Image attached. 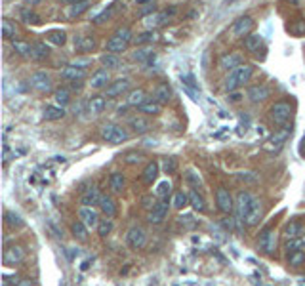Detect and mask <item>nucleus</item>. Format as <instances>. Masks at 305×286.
<instances>
[{
  "mask_svg": "<svg viewBox=\"0 0 305 286\" xmlns=\"http://www.w3.org/2000/svg\"><path fill=\"white\" fill-rule=\"evenodd\" d=\"M252 74H254V67L248 63H242L238 67H235L233 71L227 72V76L223 78V90L225 92H235V90L242 88L246 82H250Z\"/></svg>",
  "mask_w": 305,
  "mask_h": 286,
  "instance_id": "f257e3e1",
  "label": "nucleus"
},
{
  "mask_svg": "<svg viewBox=\"0 0 305 286\" xmlns=\"http://www.w3.org/2000/svg\"><path fill=\"white\" fill-rule=\"evenodd\" d=\"M136 36L132 33V29L130 27H120V29H117L113 36L107 40V52L111 54H122L128 50V46L132 44V40H134Z\"/></svg>",
  "mask_w": 305,
  "mask_h": 286,
  "instance_id": "f03ea898",
  "label": "nucleus"
},
{
  "mask_svg": "<svg viewBox=\"0 0 305 286\" xmlns=\"http://www.w3.org/2000/svg\"><path fill=\"white\" fill-rule=\"evenodd\" d=\"M99 136L103 142L111 143V145H120V143L128 142V138H130L128 130L118 124H103L99 130Z\"/></svg>",
  "mask_w": 305,
  "mask_h": 286,
  "instance_id": "7ed1b4c3",
  "label": "nucleus"
},
{
  "mask_svg": "<svg viewBox=\"0 0 305 286\" xmlns=\"http://www.w3.org/2000/svg\"><path fill=\"white\" fill-rule=\"evenodd\" d=\"M292 124H286V126H281L279 130H275V134H271L269 140L263 143V149L265 151H269V153H277V151H281L282 147H284V143L288 142V138L292 136Z\"/></svg>",
  "mask_w": 305,
  "mask_h": 286,
  "instance_id": "20e7f679",
  "label": "nucleus"
},
{
  "mask_svg": "<svg viewBox=\"0 0 305 286\" xmlns=\"http://www.w3.org/2000/svg\"><path fill=\"white\" fill-rule=\"evenodd\" d=\"M292 113H294V109L292 105L288 103V101H277L273 107L269 109V117L271 120L275 122V126H286L290 122V119H292Z\"/></svg>",
  "mask_w": 305,
  "mask_h": 286,
  "instance_id": "39448f33",
  "label": "nucleus"
},
{
  "mask_svg": "<svg viewBox=\"0 0 305 286\" xmlns=\"http://www.w3.org/2000/svg\"><path fill=\"white\" fill-rule=\"evenodd\" d=\"M126 244L132 250H143L145 244H147V231L141 225H132L126 231Z\"/></svg>",
  "mask_w": 305,
  "mask_h": 286,
  "instance_id": "423d86ee",
  "label": "nucleus"
},
{
  "mask_svg": "<svg viewBox=\"0 0 305 286\" xmlns=\"http://www.w3.org/2000/svg\"><path fill=\"white\" fill-rule=\"evenodd\" d=\"M254 25H256V21H254L250 16H242V18H238L233 25L229 27V33H231L233 38H246L248 35H252Z\"/></svg>",
  "mask_w": 305,
  "mask_h": 286,
  "instance_id": "0eeeda50",
  "label": "nucleus"
},
{
  "mask_svg": "<svg viewBox=\"0 0 305 286\" xmlns=\"http://www.w3.org/2000/svg\"><path fill=\"white\" fill-rule=\"evenodd\" d=\"M215 204H217V210L221 214L229 215L235 212V198L229 193V189H225V187H217V191H215Z\"/></svg>",
  "mask_w": 305,
  "mask_h": 286,
  "instance_id": "6e6552de",
  "label": "nucleus"
},
{
  "mask_svg": "<svg viewBox=\"0 0 305 286\" xmlns=\"http://www.w3.org/2000/svg\"><path fill=\"white\" fill-rule=\"evenodd\" d=\"M25 262V250L19 246V244H12V246H6V250L2 254V263L6 267H16L19 263Z\"/></svg>",
  "mask_w": 305,
  "mask_h": 286,
  "instance_id": "1a4fd4ad",
  "label": "nucleus"
},
{
  "mask_svg": "<svg viewBox=\"0 0 305 286\" xmlns=\"http://www.w3.org/2000/svg\"><path fill=\"white\" fill-rule=\"evenodd\" d=\"M168 210H170V202H168V198L157 200V204L153 206V210L147 214V221H149L151 225H161L162 221L168 217Z\"/></svg>",
  "mask_w": 305,
  "mask_h": 286,
  "instance_id": "9d476101",
  "label": "nucleus"
},
{
  "mask_svg": "<svg viewBox=\"0 0 305 286\" xmlns=\"http://www.w3.org/2000/svg\"><path fill=\"white\" fill-rule=\"evenodd\" d=\"M29 84H31V88L36 90V92H40V94H48V92H52V88H54V84H52V76L44 71L33 72Z\"/></svg>",
  "mask_w": 305,
  "mask_h": 286,
  "instance_id": "9b49d317",
  "label": "nucleus"
},
{
  "mask_svg": "<svg viewBox=\"0 0 305 286\" xmlns=\"http://www.w3.org/2000/svg\"><path fill=\"white\" fill-rule=\"evenodd\" d=\"M99 210H95V206H80L78 208V219L88 227V229H97L99 225Z\"/></svg>",
  "mask_w": 305,
  "mask_h": 286,
  "instance_id": "f8f14e48",
  "label": "nucleus"
},
{
  "mask_svg": "<svg viewBox=\"0 0 305 286\" xmlns=\"http://www.w3.org/2000/svg\"><path fill=\"white\" fill-rule=\"evenodd\" d=\"M252 197L248 191H238L236 197H235V212H236V221H242L244 223V215L248 212V206L252 204Z\"/></svg>",
  "mask_w": 305,
  "mask_h": 286,
  "instance_id": "ddd939ff",
  "label": "nucleus"
},
{
  "mask_svg": "<svg viewBox=\"0 0 305 286\" xmlns=\"http://www.w3.org/2000/svg\"><path fill=\"white\" fill-rule=\"evenodd\" d=\"M174 14H176V8H170V10H164V12H153L151 16L145 18V25H147V29L155 31V29H159L162 25H166L168 19L172 18Z\"/></svg>",
  "mask_w": 305,
  "mask_h": 286,
  "instance_id": "4468645a",
  "label": "nucleus"
},
{
  "mask_svg": "<svg viewBox=\"0 0 305 286\" xmlns=\"http://www.w3.org/2000/svg\"><path fill=\"white\" fill-rule=\"evenodd\" d=\"M261 215H263V206H261V200L254 197L252 204L248 206V212H246V215H244V225H248V227L258 225V223H259V219H261Z\"/></svg>",
  "mask_w": 305,
  "mask_h": 286,
  "instance_id": "2eb2a0df",
  "label": "nucleus"
},
{
  "mask_svg": "<svg viewBox=\"0 0 305 286\" xmlns=\"http://www.w3.org/2000/svg\"><path fill=\"white\" fill-rule=\"evenodd\" d=\"M259 248L267 256H273L277 250V231L275 229H265L259 235Z\"/></svg>",
  "mask_w": 305,
  "mask_h": 286,
  "instance_id": "dca6fc26",
  "label": "nucleus"
},
{
  "mask_svg": "<svg viewBox=\"0 0 305 286\" xmlns=\"http://www.w3.org/2000/svg\"><path fill=\"white\" fill-rule=\"evenodd\" d=\"M128 90H130V78H118V80L111 82L107 88H105V97H111V99L120 97Z\"/></svg>",
  "mask_w": 305,
  "mask_h": 286,
  "instance_id": "f3484780",
  "label": "nucleus"
},
{
  "mask_svg": "<svg viewBox=\"0 0 305 286\" xmlns=\"http://www.w3.org/2000/svg\"><path fill=\"white\" fill-rule=\"evenodd\" d=\"M269 95H271V90L267 86H263V84H256V86L246 88V97H248V101H252V103H263Z\"/></svg>",
  "mask_w": 305,
  "mask_h": 286,
  "instance_id": "a211bd4d",
  "label": "nucleus"
},
{
  "mask_svg": "<svg viewBox=\"0 0 305 286\" xmlns=\"http://www.w3.org/2000/svg\"><path fill=\"white\" fill-rule=\"evenodd\" d=\"M159 174H161V164L155 161L147 162L143 172H141V181H143L145 185H153L159 179Z\"/></svg>",
  "mask_w": 305,
  "mask_h": 286,
  "instance_id": "6ab92c4d",
  "label": "nucleus"
},
{
  "mask_svg": "<svg viewBox=\"0 0 305 286\" xmlns=\"http://www.w3.org/2000/svg\"><path fill=\"white\" fill-rule=\"evenodd\" d=\"M128 128H132L134 134H147L153 126H151V122L145 119L143 115H134V117L128 119Z\"/></svg>",
  "mask_w": 305,
  "mask_h": 286,
  "instance_id": "aec40b11",
  "label": "nucleus"
},
{
  "mask_svg": "<svg viewBox=\"0 0 305 286\" xmlns=\"http://www.w3.org/2000/svg\"><path fill=\"white\" fill-rule=\"evenodd\" d=\"M217 65H219V69H223V71H233L235 67L242 65V55H240V54H235V52L223 54L221 57H219Z\"/></svg>",
  "mask_w": 305,
  "mask_h": 286,
  "instance_id": "412c9836",
  "label": "nucleus"
},
{
  "mask_svg": "<svg viewBox=\"0 0 305 286\" xmlns=\"http://www.w3.org/2000/svg\"><path fill=\"white\" fill-rule=\"evenodd\" d=\"M88 84H90L94 90L107 88L109 84H111V74H109L107 69H97V71L90 76V82H88Z\"/></svg>",
  "mask_w": 305,
  "mask_h": 286,
  "instance_id": "4be33fe9",
  "label": "nucleus"
},
{
  "mask_svg": "<svg viewBox=\"0 0 305 286\" xmlns=\"http://www.w3.org/2000/svg\"><path fill=\"white\" fill-rule=\"evenodd\" d=\"M61 78L67 80V82H80L86 78V69L82 67H74V65H67L63 71H61Z\"/></svg>",
  "mask_w": 305,
  "mask_h": 286,
  "instance_id": "5701e85b",
  "label": "nucleus"
},
{
  "mask_svg": "<svg viewBox=\"0 0 305 286\" xmlns=\"http://www.w3.org/2000/svg\"><path fill=\"white\" fill-rule=\"evenodd\" d=\"M107 107V99L105 95H92L90 99L86 101V111L90 115H101Z\"/></svg>",
  "mask_w": 305,
  "mask_h": 286,
  "instance_id": "b1692460",
  "label": "nucleus"
},
{
  "mask_svg": "<svg viewBox=\"0 0 305 286\" xmlns=\"http://www.w3.org/2000/svg\"><path fill=\"white\" fill-rule=\"evenodd\" d=\"M149 97H147V92L143 88H136V90H130L128 92V97H126V103L130 105V107H141L145 101H147Z\"/></svg>",
  "mask_w": 305,
  "mask_h": 286,
  "instance_id": "393cba45",
  "label": "nucleus"
},
{
  "mask_svg": "<svg viewBox=\"0 0 305 286\" xmlns=\"http://www.w3.org/2000/svg\"><path fill=\"white\" fill-rule=\"evenodd\" d=\"M97 208H99V212L105 215V217H115L117 212H118V208H117V200L111 197V195H103Z\"/></svg>",
  "mask_w": 305,
  "mask_h": 286,
  "instance_id": "a878e982",
  "label": "nucleus"
},
{
  "mask_svg": "<svg viewBox=\"0 0 305 286\" xmlns=\"http://www.w3.org/2000/svg\"><path fill=\"white\" fill-rule=\"evenodd\" d=\"M101 197H103V195L99 193V189L90 187V189H86V191L82 193V197H80V206H99Z\"/></svg>",
  "mask_w": 305,
  "mask_h": 286,
  "instance_id": "bb28decb",
  "label": "nucleus"
},
{
  "mask_svg": "<svg viewBox=\"0 0 305 286\" xmlns=\"http://www.w3.org/2000/svg\"><path fill=\"white\" fill-rule=\"evenodd\" d=\"M74 48L80 52V54H88V52H94L95 50V40L92 36L80 35L74 38Z\"/></svg>",
  "mask_w": 305,
  "mask_h": 286,
  "instance_id": "cd10ccee",
  "label": "nucleus"
},
{
  "mask_svg": "<svg viewBox=\"0 0 305 286\" xmlns=\"http://www.w3.org/2000/svg\"><path fill=\"white\" fill-rule=\"evenodd\" d=\"M109 189H111L113 193L120 195V193L126 189L124 174H120V172H113V174H111V178H109Z\"/></svg>",
  "mask_w": 305,
  "mask_h": 286,
  "instance_id": "c85d7f7f",
  "label": "nucleus"
},
{
  "mask_svg": "<svg viewBox=\"0 0 305 286\" xmlns=\"http://www.w3.org/2000/svg\"><path fill=\"white\" fill-rule=\"evenodd\" d=\"M153 99L159 101L161 105H166V103L172 99V90H170V86H168L166 82L159 84V86L155 88V92H153Z\"/></svg>",
  "mask_w": 305,
  "mask_h": 286,
  "instance_id": "c756f323",
  "label": "nucleus"
},
{
  "mask_svg": "<svg viewBox=\"0 0 305 286\" xmlns=\"http://www.w3.org/2000/svg\"><path fill=\"white\" fill-rule=\"evenodd\" d=\"M63 117H65V107H61V105H46L44 113H42L44 120H61Z\"/></svg>",
  "mask_w": 305,
  "mask_h": 286,
  "instance_id": "7c9ffc66",
  "label": "nucleus"
},
{
  "mask_svg": "<svg viewBox=\"0 0 305 286\" xmlns=\"http://www.w3.org/2000/svg\"><path fill=\"white\" fill-rule=\"evenodd\" d=\"M187 195H189V204H191L197 212H206V210H208V206H206V198L202 197L198 191L191 189V191H187Z\"/></svg>",
  "mask_w": 305,
  "mask_h": 286,
  "instance_id": "2f4dec72",
  "label": "nucleus"
},
{
  "mask_svg": "<svg viewBox=\"0 0 305 286\" xmlns=\"http://www.w3.org/2000/svg\"><path fill=\"white\" fill-rule=\"evenodd\" d=\"M4 223H6L10 229H14V231H16V229H21V227L25 225L23 217L19 214H16L14 210H6V212H4Z\"/></svg>",
  "mask_w": 305,
  "mask_h": 286,
  "instance_id": "473e14b6",
  "label": "nucleus"
},
{
  "mask_svg": "<svg viewBox=\"0 0 305 286\" xmlns=\"http://www.w3.org/2000/svg\"><path fill=\"white\" fill-rule=\"evenodd\" d=\"M305 250V237H296V238H288L284 242V252L286 256L294 254V252H304Z\"/></svg>",
  "mask_w": 305,
  "mask_h": 286,
  "instance_id": "72a5a7b5",
  "label": "nucleus"
},
{
  "mask_svg": "<svg viewBox=\"0 0 305 286\" xmlns=\"http://www.w3.org/2000/svg\"><path fill=\"white\" fill-rule=\"evenodd\" d=\"M263 46V36L261 35H248L244 38V48L252 52V54H256V52H259V48Z\"/></svg>",
  "mask_w": 305,
  "mask_h": 286,
  "instance_id": "f704fd0d",
  "label": "nucleus"
},
{
  "mask_svg": "<svg viewBox=\"0 0 305 286\" xmlns=\"http://www.w3.org/2000/svg\"><path fill=\"white\" fill-rule=\"evenodd\" d=\"M2 36H4V40H16L18 27H16V23L12 19H4L2 21Z\"/></svg>",
  "mask_w": 305,
  "mask_h": 286,
  "instance_id": "c9c22d12",
  "label": "nucleus"
},
{
  "mask_svg": "<svg viewBox=\"0 0 305 286\" xmlns=\"http://www.w3.org/2000/svg\"><path fill=\"white\" fill-rule=\"evenodd\" d=\"M99 61H101L103 69H107V71L109 69H118V67H120V57H118L117 54H111V52L101 55Z\"/></svg>",
  "mask_w": 305,
  "mask_h": 286,
  "instance_id": "e433bc0d",
  "label": "nucleus"
},
{
  "mask_svg": "<svg viewBox=\"0 0 305 286\" xmlns=\"http://www.w3.org/2000/svg\"><path fill=\"white\" fill-rule=\"evenodd\" d=\"M88 227L80 221V219H76V221H72L71 223V233H72V237L74 238H78V240H86L88 238Z\"/></svg>",
  "mask_w": 305,
  "mask_h": 286,
  "instance_id": "4c0bfd02",
  "label": "nucleus"
},
{
  "mask_svg": "<svg viewBox=\"0 0 305 286\" xmlns=\"http://www.w3.org/2000/svg\"><path fill=\"white\" fill-rule=\"evenodd\" d=\"M12 48L16 50V54L23 57H33V44L23 42V40H12Z\"/></svg>",
  "mask_w": 305,
  "mask_h": 286,
  "instance_id": "58836bf2",
  "label": "nucleus"
},
{
  "mask_svg": "<svg viewBox=\"0 0 305 286\" xmlns=\"http://www.w3.org/2000/svg\"><path fill=\"white\" fill-rule=\"evenodd\" d=\"M54 99H55V105H69L71 103V90L69 88H57L54 92Z\"/></svg>",
  "mask_w": 305,
  "mask_h": 286,
  "instance_id": "ea45409f",
  "label": "nucleus"
},
{
  "mask_svg": "<svg viewBox=\"0 0 305 286\" xmlns=\"http://www.w3.org/2000/svg\"><path fill=\"white\" fill-rule=\"evenodd\" d=\"M162 111V105L159 101H155V99H147L143 105L140 107V113H143V115H161Z\"/></svg>",
  "mask_w": 305,
  "mask_h": 286,
  "instance_id": "a19ab883",
  "label": "nucleus"
},
{
  "mask_svg": "<svg viewBox=\"0 0 305 286\" xmlns=\"http://www.w3.org/2000/svg\"><path fill=\"white\" fill-rule=\"evenodd\" d=\"M48 55H50V48H48L44 42H35V44H33V59L42 61V59H46Z\"/></svg>",
  "mask_w": 305,
  "mask_h": 286,
  "instance_id": "79ce46f5",
  "label": "nucleus"
},
{
  "mask_svg": "<svg viewBox=\"0 0 305 286\" xmlns=\"http://www.w3.org/2000/svg\"><path fill=\"white\" fill-rule=\"evenodd\" d=\"M304 233V225L300 221H290L286 227H284V235L286 238H296V237H302Z\"/></svg>",
  "mask_w": 305,
  "mask_h": 286,
  "instance_id": "37998d69",
  "label": "nucleus"
},
{
  "mask_svg": "<svg viewBox=\"0 0 305 286\" xmlns=\"http://www.w3.org/2000/svg\"><path fill=\"white\" fill-rule=\"evenodd\" d=\"M172 193V183L170 179H162L157 183V189H155V197L159 198H168V195Z\"/></svg>",
  "mask_w": 305,
  "mask_h": 286,
  "instance_id": "c03bdc74",
  "label": "nucleus"
},
{
  "mask_svg": "<svg viewBox=\"0 0 305 286\" xmlns=\"http://www.w3.org/2000/svg\"><path fill=\"white\" fill-rule=\"evenodd\" d=\"M46 40H48L50 44H55V46H63L65 40H67V35H65V31L55 29V31H50V33L46 35Z\"/></svg>",
  "mask_w": 305,
  "mask_h": 286,
  "instance_id": "a18cd8bd",
  "label": "nucleus"
},
{
  "mask_svg": "<svg viewBox=\"0 0 305 286\" xmlns=\"http://www.w3.org/2000/svg\"><path fill=\"white\" fill-rule=\"evenodd\" d=\"M113 227H115V223H113V217H103L101 221H99V225H97V235L99 237H107V235H111V231H113Z\"/></svg>",
  "mask_w": 305,
  "mask_h": 286,
  "instance_id": "49530a36",
  "label": "nucleus"
},
{
  "mask_svg": "<svg viewBox=\"0 0 305 286\" xmlns=\"http://www.w3.org/2000/svg\"><path fill=\"white\" fill-rule=\"evenodd\" d=\"M187 204H189V195H187L185 191H176V193H174V198H172V206L181 210V208H185Z\"/></svg>",
  "mask_w": 305,
  "mask_h": 286,
  "instance_id": "de8ad7c7",
  "label": "nucleus"
},
{
  "mask_svg": "<svg viewBox=\"0 0 305 286\" xmlns=\"http://www.w3.org/2000/svg\"><path fill=\"white\" fill-rule=\"evenodd\" d=\"M88 8H90V2H88V0H82V2L74 4V6H69V18H78V16H82Z\"/></svg>",
  "mask_w": 305,
  "mask_h": 286,
  "instance_id": "09e8293b",
  "label": "nucleus"
},
{
  "mask_svg": "<svg viewBox=\"0 0 305 286\" xmlns=\"http://www.w3.org/2000/svg\"><path fill=\"white\" fill-rule=\"evenodd\" d=\"M157 40H159V35H157L155 31H151V29L134 38V42H136V44H149V42H157Z\"/></svg>",
  "mask_w": 305,
  "mask_h": 286,
  "instance_id": "8fccbe9b",
  "label": "nucleus"
},
{
  "mask_svg": "<svg viewBox=\"0 0 305 286\" xmlns=\"http://www.w3.org/2000/svg\"><path fill=\"white\" fill-rule=\"evenodd\" d=\"M21 19H23L27 25H38V23H40V18L36 16L33 10H29V8H23V10H21Z\"/></svg>",
  "mask_w": 305,
  "mask_h": 286,
  "instance_id": "3c124183",
  "label": "nucleus"
},
{
  "mask_svg": "<svg viewBox=\"0 0 305 286\" xmlns=\"http://www.w3.org/2000/svg\"><path fill=\"white\" fill-rule=\"evenodd\" d=\"M185 181H187L189 185H193L195 189H200V187H202V178L198 176L195 170H187V172H185Z\"/></svg>",
  "mask_w": 305,
  "mask_h": 286,
  "instance_id": "603ef678",
  "label": "nucleus"
},
{
  "mask_svg": "<svg viewBox=\"0 0 305 286\" xmlns=\"http://www.w3.org/2000/svg\"><path fill=\"white\" fill-rule=\"evenodd\" d=\"M304 262H305V250L294 252V254L288 256V265H292V267H298V265H302Z\"/></svg>",
  "mask_w": 305,
  "mask_h": 286,
  "instance_id": "864d4df0",
  "label": "nucleus"
},
{
  "mask_svg": "<svg viewBox=\"0 0 305 286\" xmlns=\"http://www.w3.org/2000/svg\"><path fill=\"white\" fill-rule=\"evenodd\" d=\"M162 170H164V174H176V170H178V161L176 159H164L161 162Z\"/></svg>",
  "mask_w": 305,
  "mask_h": 286,
  "instance_id": "5fc2aeb1",
  "label": "nucleus"
},
{
  "mask_svg": "<svg viewBox=\"0 0 305 286\" xmlns=\"http://www.w3.org/2000/svg\"><path fill=\"white\" fill-rule=\"evenodd\" d=\"M115 12H117V4H111L107 10H103V12H101V14L97 16V18L94 19V23H103V21L111 18V16H113Z\"/></svg>",
  "mask_w": 305,
  "mask_h": 286,
  "instance_id": "6e6d98bb",
  "label": "nucleus"
},
{
  "mask_svg": "<svg viewBox=\"0 0 305 286\" xmlns=\"http://www.w3.org/2000/svg\"><path fill=\"white\" fill-rule=\"evenodd\" d=\"M141 161H143V155L138 153V151H130V153H126L124 155L126 164H140Z\"/></svg>",
  "mask_w": 305,
  "mask_h": 286,
  "instance_id": "4d7b16f0",
  "label": "nucleus"
},
{
  "mask_svg": "<svg viewBox=\"0 0 305 286\" xmlns=\"http://www.w3.org/2000/svg\"><path fill=\"white\" fill-rule=\"evenodd\" d=\"M141 204H143V208L147 210V212H151V210H153V206L157 204V198L153 197V195H147V197L141 198Z\"/></svg>",
  "mask_w": 305,
  "mask_h": 286,
  "instance_id": "13d9d810",
  "label": "nucleus"
},
{
  "mask_svg": "<svg viewBox=\"0 0 305 286\" xmlns=\"http://www.w3.org/2000/svg\"><path fill=\"white\" fill-rule=\"evenodd\" d=\"M92 59L90 57H84V59H74V61H71V65H74V67H82V69H86V65H90Z\"/></svg>",
  "mask_w": 305,
  "mask_h": 286,
  "instance_id": "bf43d9fd",
  "label": "nucleus"
},
{
  "mask_svg": "<svg viewBox=\"0 0 305 286\" xmlns=\"http://www.w3.org/2000/svg\"><path fill=\"white\" fill-rule=\"evenodd\" d=\"M300 155L305 157V136L302 138V143H300Z\"/></svg>",
  "mask_w": 305,
  "mask_h": 286,
  "instance_id": "052dcab7",
  "label": "nucleus"
},
{
  "mask_svg": "<svg viewBox=\"0 0 305 286\" xmlns=\"http://www.w3.org/2000/svg\"><path fill=\"white\" fill-rule=\"evenodd\" d=\"M67 6H74V4H78V2H82V0H63Z\"/></svg>",
  "mask_w": 305,
  "mask_h": 286,
  "instance_id": "680f3d73",
  "label": "nucleus"
},
{
  "mask_svg": "<svg viewBox=\"0 0 305 286\" xmlns=\"http://www.w3.org/2000/svg\"><path fill=\"white\" fill-rule=\"evenodd\" d=\"M147 4H151V0H138V6H147Z\"/></svg>",
  "mask_w": 305,
  "mask_h": 286,
  "instance_id": "e2e57ef3",
  "label": "nucleus"
},
{
  "mask_svg": "<svg viewBox=\"0 0 305 286\" xmlns=\"http://www.w3.org/2000/svg\"><path fill=\"white\" fill-rule=\"evenodd\" d=\"M27 2H31V4H35V2H40V0H27Z\"/></svg>",
  "mask_w": 305,
  "mask_h": 286,
  "instance_id": "0e129e2a",
  "label": "nucleus"
},
{
  "mask_svg": "<svg viewBox=\"0 0 305 286\" xmlns=\"http://www.w3.org/2000/svg\"><path fill=\"white\" fill-rule=\"evenodd\" d=\"M4 286H10V285H4Z\"/></svg>",
  "mask_w": 305,
  "mask_h": 286,
  "instance_id": "69168bd1",
  "label": "nucleus"
}]
</instances>
